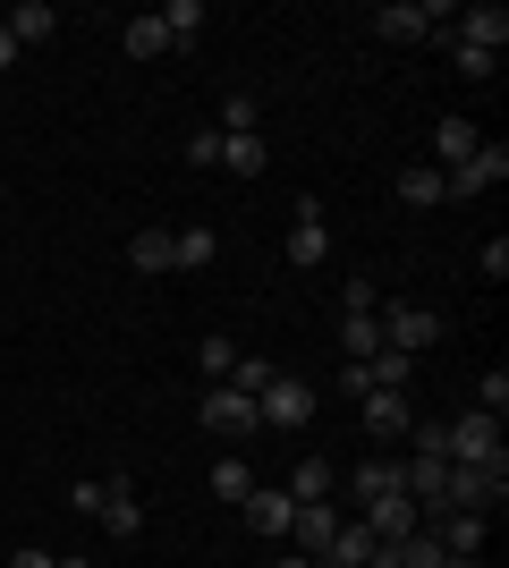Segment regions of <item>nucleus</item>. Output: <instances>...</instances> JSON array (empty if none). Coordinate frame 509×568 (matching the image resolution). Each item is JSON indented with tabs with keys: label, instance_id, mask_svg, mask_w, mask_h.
I'll return each instance as SVG.
<instances>
[{
	"label": "nucleus",
	"instance_id": "e433bc0d",
	"mask_svg": "<svg viewBox=\"0 0 509 568\" xmlns=\"http://www.w3.org/2000/svg\"><path fill=\"white\" fill-rule=\"evenodd\" d=\"M272 568H315V560H306V551H281V560H272Z\"/></svg>",
	"mask_w": 509,
	"mask_h": 568
},
{
	"label": "nucleus",
	"instance_id": "4468645a",
	"mask_svg": "<svg viewBox=\"0 0 509 568\" xmlns=\"http://www.w3.org/2000/svg\"><path fill=\"white\" fill-rule=\"evenodd\" d=\"M434 544L450 551V560H476V551H485V518H476V509H441V518H434Z\"/></svg>",
	"mask_w": 509,
	"mask_h": 568
},
{
	"label": "nucleus",
	"instance_id": "6ab92c4d",
	"mask_svg": "<svg viewBox=\"0 0 509 568\" xmlns=\"http://www.w3.org/2000/svg\"><path fill=\"white\" fill-rule=\"evenodd\" d=\"M399 204H416V213H434V204H450V187H441L434 162H408L399 170Z\"/></svg>",
	"mask_w": 509,
	"mask_h": 568
},
{
	"label": "nucleus",
	"instance_id": "9b49d317",
	"mask_svg": "<svg viewBox=\"0 0 509 568\" xmlns=\"http://www.w3.org/2000/svg\"><path fill=\"white\" fill-rule=\"evenodd\" d=\"M357 425H365V433H383V442H390V433H408V425H416L408 390H365V399H357Z\"/></svg>",
	"mask_w": 509,
	"mask_h": 568
},
{
	"label": "nucleus",
	"instance_id": "393cba45",
	"mask_svg": "<svg viewBox=\"0 0 509 568\" xmlns=\"http://www.w3.org/2000/svg\"><path fill=\"white\" fill-rule=\"evenodd\" d=\"M272 382H281V365H272V356H238V365H230V390H246V399H264Z\"/></svg>",
	"mask_w": 509,
	"mask_h": 568
},
{
	"label": "nucleus",
	"instance_id": "0eeeda50",
	"mask_svg": "<svg viewBox=\"0 0 509 568\" xmlns=\"http://www.w3.org/2000/svg\"><path fill=\"white\" fill-rule=\"evenodd\" d=\"M501 179H509V144H492V136L476 144L459 170H441V187H450V195H485V187H501Z\"/></svg>",
	"mask_w": 509,
	"mask_h": 568
},
{
	"label": "nucleus",
	"instance_id": "6e6552de",
	"mask_svg": "<svg viewBox=\"0 0 509 568\" xmlns=\"http://www.w3.org/2000/svg\"><path fill=\"white\" fill-rule=\"evenodd\" d=\"M204 433H230V442H246V433H264V416H255V399H246V390L213 382V390H204Z\"/></svg>",
	"mask_w": 509,
	"mask_h": 568
},
{
	"label": "nucleus",
	"instance_id": "5701e85b",
	"mask_svg": "<svg viewBox=\"0 0 509 568\" xmlns=\"http://www.w3.org/2000/svg\"><path fill=\"white\" fill-rule=\"evenodd\" d=\"M339 339H348V356H374V348H383V323H374V306H348V314H339Z\"/></svg>",
	"mask_w": 509,
	"mask_h": 568
},
{
	"label": "nucleus",
	"instance_id": "f03ea898",
	"mask_svg": "<svg viewBox=\"0 0 509 568\" xmlns=\"http://www.w3.org/2000/svg\"><path fill=\"white\" fill-rule=\"evenodd\" d=\"M374 34H383V43H441V26H450V9H434V0H425V9H416V0H383V9H374Z\"/></svg>",
	"mask_w": 509,
	"mask_h": 568
},
{
	"label": "nucleus",
	"instance_id": "7c9ffc66",
	"mask_svg": "<svg viewBox=\"0 0 509 568\" xmlns=\"http://www.w3.org/2000/svg\"><path fill=\"white\" fill-rule=\"evenodd\" d=\"M476 407H485V416H501V407H509V374H501V365L476 382Z\"/></svg>",
	"mask_w": 509,
	"mask_h": 568
},
{
	"label": "nucleus",
	"instance_id": "9d476101",
	"mask_svg": "<svg viewBox=\"0 0 509 568\" xmlns=\"http://www.w3.org/2000/svg\"><path fill=\"white\" fill-rule=\"evenodd\" d=\"M238 509H246V526H255L264 544H289V526H297V500H289V493H264V484H255Z\"/></svg>",
	"mask_w": 509,
	"mask_h": 568
},
{
	"label": "nucleus",
	"instance_id": "ddd939ff",
	"mask_svg": "<svg viewBox=\"0 0 509 568\" xmlns=\"http://www.w3.org/2000/svg\"><path fill=\"white\" fill-rule=\"evenodd\" d=\"M339 535V509L332 500H297V526H289V544L306 551V560H323V544Z\"/></svg>",
	"mask_w": 509,
	"mask_h": 568
},
{
	"label": "nucleus",
	"instance_id": "c85d7f7f",
	"mask_svg": "<svg viewBox=\"0 0 509 568\" xmlns=\"http://www.w3.org/2000/svg\"><path fill=\"white\" fill-rule=\"evenodd\" d=\"M255 493V467H246V458H221L213 467V500H246Z\"/></svg>",
	"mask_w": 509,
	"mask_h": 568
},
{
	"label": "nucleus",
	"instance_id": "aec40b11",
	"mask_svg": "<svg viewBox=\"0 0 509 568\" xmlns=\"http://www.w3.org/2000/svg\"><path fill=\"white\" fill-rule=\"evenodd\" d=\"M221 170H230V179H264V170H272L264 136H221Z\"/></svg>",
	"mask_w": 509,
	"mask_h": 568
},
{
	"label": "nucleus",
	"instance_id": "a211bd4d",
	"mask_svg": "<svg viewBox=\"0 0 509 568\" xmlns=\"http://www.w3.org/2000/svg\"><path fill=\"white\" fill-rule=\"evenodd\" d=\"M221 237L213 230H170V272H213Z\"/></svg>",
	"mask_w": 509,
	"mask_h": 568
},
{
	"label": "nucleus",
	"instance_id": "bb28decb",
	"mask_svg": "<svg viewBox=\"0 0 509 568\" xmlns=\"http://www.w3.org/2000/svg\"><path fill=\"white\" fill-rule=\"evenodd\" d=\"M128 263L136 272H170V230H136L128 237Z\"/></svg>",
	"mask_w": 509,
	"mask_h": 568
},
{
	"label": "nucleus",
	"instance_id": "39448f33",
	"mask_svg": "<svg viewBox=\"0 0 509 568\" xmlns=\"http://www.w3.org/2000/svg\"><path fill=\"white\" fill-rule=\"evenodd\" d=\"M450 43H459V51H485V60H501V43H509V9H501V0L450 9Z\"/></svg>",
	"mask_w": 509,
	"mask_h": 568
},
{
	"label": "nucleus",
	"instance_id": "423d86ee",
	"mask_svg": "<svg viewBox=\"0 0 509 568\" xmlns=\"http://www.w3.org/2000/svg\"><path fill=\"white\" fill-rule=\"evenodd\" d=\"M374 323H383V348H399V356H425L441 339V314H425V306H374Z\"/></svg>",
	"mask_w": 509,
	"mask_h": 568
},
{
	"label": "nucleus",
	"instance_id": "20e7f679",
	"mask_svg": "<svg viewBox=\"0 0 509 568\" xmlns=\"http://www.w3.org/2000/svg\"><path fill=\"white\" fill-rule=\"evenodd\" d=\"M450 467H509V450H501V416H459L450 425Z\"/></svg>",
	"mask_w": 509,
	"mask_h": 568
},
{
	"label": "nucleus",
	"instance_id": "cd10ccee",
	"mask_svg": "<svg viewBox=\"0 0 509 568\" xmlns=\"http://www.w3.org/2000/svg\"><path fill=\"white\" fill-rule=\"evenodd\" d=\"M255 119H264L255 94H221V136H255Z\"/></svg>",
	"mask_w": 509,
	"mask_h": 568
},
{
	"label": "nucleus",
	"instance_id": "1a4fd4ad",
	"mask_svg": "<svg viewBox=\"0 0 509 568\" xmlns=\"http://www.w3.org/2000/svg\"><path fill=\"white\" fill-rule=\"evenodd\" d=\"M374 560H383V535H374L365 518H339V535L323 544L315 568H374Z\"/></svg>",
	"mask_w": 509,
	"mask_h": 568
},
{
	"label": "nucleus",
	"instance_id": "f8f14e48",
	"mask_svg": "<svg viewBox=\"0 0 509 568\" xmlns=\"http://www.w3.org/2000/svg\"><path fill=\"white\" fill-rule=\"evenodd\" d=\"M323 255H332V230H323V204L306 195V204H297V230H289V263H297V272H315Z\"/></svg>",
	"mask_w": 509,
	"mask_h": 568
},
{
	"label": "nucleus",
	"instance_id": "473e14b6",
	"mask_svg": "<svg viewBox=\"0 0 509 568\" xmlns=\"http://www.w3.org/2000/svg\"><path fill=\"white\" fill-rule=\"evenodd\" d=\"M441 34H450V26H441ZM450 60H459V77H467V85H485V77H492V60H485V51H459V43H450Z\"/></svg>",
	"mask_w": 509,
	"mask_h": 568
},
{
	"label": "nucleus",
	"instance_id": "2f4dec72",
	"mask_svg": "<svg viewBox=\"0 0 509 568\" xmlns=\"http://www.w3.org/2000/svg\"><path fill=\"white\" fill-rule=\"evenodd\" d=\"M187 162H204V170H221V128H195V136H187Z\"/></svg>",
	"mask_w": 509,
	"mask_h": 568
},
{
	"label": "nucleus",
	"instance_id": "c756f323",
	"mask_svg": "<svg viewBox=\"0 0 509 568\" xmlns=\"http://www.w3.org/2000/svg\"><path fill=\"white\" fill-rule=\"evenodd\" d=\"M195 365H204V374H213V382H230V365H238V348H230V339H204V348H195Z\"/></svg>",
	"mask_w": 509,
	"mask_h": 568
},
{
	"label": "nucleus",
	"instance_id": "dca6fc26",
	"mask_svg": "<svg viewBox=\"0 0 509 568\" xmlns=\"http://www.w3.org/2000/svg\"><path fill=\"white\" fill-rule=\"evenodd\" d=\"M357 518L374 526V535H383V544H399V535H416V526H425V518H416V500H408V493H390V500H374V509H357Z\"/></svg>",
	"mask_w": 509,
	"mask_h": 568
},
{
	"label": "nucleus",
	"instance_id": "a878e982",
	"mask_svg": "<svg viewBox=\"0 0 509 568\" xmlns=\"http://www.w3.org/2000/svg\"><path fill=\"white\" fill-rule=\"evenodd\" d=\"M390 493H408V484H399V467H383V458H374V467H357V509H374V500H390Z\"/></svg>",
	"mask_w": 509,
	"mask_h": 568
},
{
	"label": "nucleus",
	"instance_id": "7ed1b4c3",
	"mask_svg": "<svg viewBox=\"0 0 509 568\" xmlns=\"http://www.w3.org/2000/svg\"><path fill=\"white\" fill-rule=\"evenodd\" d=\"M255 416H264V433H306V425H315V382L281 374L264 399H255Z\"/></svg>",
	"mask_w": 509,
	"mask_h": 568
},
{
	"label": "nucleus",
	"instance_id": "72a5a7b5",
	"mask_svg": "<svg viewBox=\"0 0 509 568\" xmlns=\"http://www.w3.org/2000/svg\"><path fill=\"white\" fill-rule=\"evenodd\" d=\"M485 281H509V237H485Z\"/></svg>",
	"mask_w": 509,
	"mask_h": 568
},
{
	"label": "nucleus",
	"instance_id": "b1692460",
	"mask_svg": "<svg viewBox=\"0 0 509 568\" xmlns=\"http://www.w3.org/2000/svg\"><path fill=\"white\" fill-rule=\"evenodd\" d=\"M332 458H297V475H289V500H332Z\"/></svg>",
	"mask_w": 509,
	"mask_h": 568
},
{
	"label": "nucleus",
	"instance_id": "412c9836",
	"mask_svg": "<svg viewBox=\"0 0 509 568\" xmlns=\"http://www.w3.org/2000/svg\"><path fill=\"white\" fill-rule=\"evenodd\" d=\"M162 18V34H170V51H187L195 34H204V0H170V9H153Z\"/></svg>",
	"mask_w": 509,
	"mask_h": 568
},
{
	"label": "nucleus",
	"instance_id": "f704fd0d",
	"mask_svg": "<svg viewBox=\"0 0 509 568\" xmlns=\"http://www.w3.org/2000/svg\"><path fill=\"white\" fill-rule=\"evenodd\" d=\"M9 568H60V560H51V551H34V544H18V560H9Z\"/></svg>",
	"mask_w": 509,
	"mask_h": 568
},
{
	"label": "nucleus",
	"instance_id": "f257e3e1",
	"mask_svg": "<svg viewBox=\"0 0 509 568\" xmlns=\"http://www.w3.org/2000/svg\"><path fill=\"white\" fill-rule=\"evenodd\" d=\"M77 518H102V535H136V526H145V500H136V484H128V475H102V484H77Z\"/></svg>",
	"mask_w": 509,
	"mask_h": 568
},
{
	"label": "nucleus",
	"instance_id": "f3484780",
	"mask_svg": "<svg viewBox=\"0 0 509 568\" xmlns=\"http://www.w3.org/2000/svg\"><path fill=\"white\" fill-rule=\"evenodd\" d=\"M9 34H18V43H51V34H60V9H51V0H18V9H9Z\"/></svg>",
	"mask_w": 509,
	"mask_h": 568
},
{
	"label": "nucleus",
	"instance_id": "4be33fe9",
	"mask_svg": "<svg viewBox=\"0 0 509 568\" xmlns=\"http://www.w3.org/2000/svg\"><path fill=\"white\" fill-rule=\"evenodd\" d=\"M120 43H128V60H162L170 34H162V18L145 9V18H128V26H120Z\"/></svg>",
	"mask_w": 509,
	"mask_h": 568
},
{
	"label": "nucleus",
	"instance_id": "4c0bfd02",
	"mask_svg": "<svg viewBox=\"0 0 509 568\" xmlns=\"http://www.w3.org/2000/svg\"><path fill=\"white\" fill-rule=\"evenodd\" d=\"M60 568H85V560H60Z\"/></svg>",
	"mask_w": 509,
	"mask_h": 568
},
{
	"label": "nucleus",
	"instance_id": "2eb2a0df",
	"mask_svg": "<svg viewBox=\"0 0 509 568\" xmlns=\"http://www.w3.org/2000/svg\"><path fill=\"white\" fill-rule=\"evenodd\" d=\"M476 144H485V128H476V119H459V111H450V119H441V128H434V170H441V162L459 170L467 153H476Z\"/></svg>",
	"mask_w": 509,
	"mask_h": 568
},
{
	"label": "nucleus",
	"instance_id": "c9c22d12",
	"mask_svg": "<svg viewBox=\"0 0 509 568\" xmlns=\"http://www.w3.org/2000/svg\"><path fill=\"white\" fill-rule=\"evenodd\" d=\"M0 69H18V34L9 26H0Z\"/></svg>",
	"mask_w": 509,
	"mask_h": 568
}]
</instances>
